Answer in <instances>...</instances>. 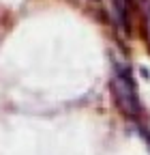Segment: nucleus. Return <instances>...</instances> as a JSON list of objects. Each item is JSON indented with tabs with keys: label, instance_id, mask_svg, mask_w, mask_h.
Here are the masks:
<instances>
[{
	"label": "nucleus",
	"instance_id": "obj_1",
	"mask_svg": "<svg viewBox=\"0 0 150 155\" xmlns=\"http://www.w3.org/2000/svg\"><path fill=\"white\" fill-rule=\"evenodd\" d=\"M111 95H114V104L127 119L139 123V119L144 116V106L137 93L133 71L122 61H114V67H111Z\"/></svg>",
	"mask_w": 150,
	"mask_h": 155
},
{
	"label": "nucleus",
	"instance_id": "obj_2",
	"mask_svg": "<svg viewBox=\"0 0 150 155\" xmlns=\"http://www.w3.org/2000/svg\"><path fill=\"white\" fill-rule=\"evenodd\" d=\"M139 13H142V22H144V30L150 43V0H142L139 2Z\"/></svg>",
	"mask_w": 150,
	"mask_h": 155
}]
</instances>
